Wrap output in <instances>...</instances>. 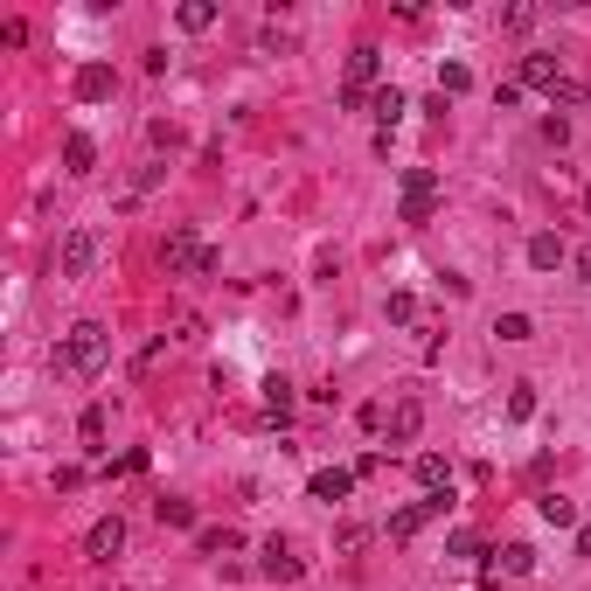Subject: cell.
Segmentation results:
<instances>
[{"instance_id": "obj_5", "label": "cell", "mask_w": 591, "mask_h": 591, "mask_svg": "<svg viewBox=\"0 0 591 591\" xmlns=\"http://www.w3.org/2000/svg\"><path fill=\"white\" fill-rule=\"evenodd\" d=\"M299 571H306V557H293V543H279V536H272V543H265V557H258V578H265V585H293Z\"/></svg>"}, {"instance_id": "obj_30", "label": "cell", "mask_w": 591, "mask_h": 591, "mask_svg": "<svg viewBox=\"0 0 591 591\" xmlns=\"http://www.w3.org/2000/svg\"><path fill=\"white\" fill-rule=\"evenodd\" d=\"M390 320H397V327H404V320H418V299H411V293H390Z\"/></svg>"}, {"instance_id": "obj_15", "label": "cell", "mask_w": 591, "mask_h": 591, "mask_svg": "<svg viewBox=\"0 0 591 591\" xmlns=\"http://www.w3.org/2000/svg\"><path fill=\"white\" fill-rule=\"evenodd\" d=\"M418 487L425 494H452V466H445L439 452H418Z\"/></svg>"}, {"instance_id": "obj_13", "label": "cell", "mask_w": 591, "mask_h": 591, "mask_svg": "<svg viewBox=\"0 0 591 591\" xmlns=\"http://www.w3.org/2000/svg\"><path fill=\"white\" fill-rule=\"evenodd\" d=\"M564 258H571V251H564L557 230H536V237H529V265H536V272H557Z\"/></svg>"}, {"instance_id": "obj_4", "label": "cell", "mask_w": 591, "mask_h": 591, "mask_svg": "<svg viewBox=\"0 0 591 591\" xmlns=\"http://www.w3.org/2000/svg\"><path fill=\"white\" fill-rule=\"evenodd\" d=\"M432 202H439V174H432V167H411V174H404V223H425Z\"/></svg>"}, {"instance_id": "obj_19", "label": "cell", "mask_w": 591, "mask_h": 591, "mask_svg": "<svg viewBox=\"0 0 591 591\" xmlns=\"http://www.w3.org/2000/svg\"><path fill=\"white\" fill-rule=\"evenodd\" d=\"M174 21H181L188 35H202V28H216V7H209V0H181V14H174Z\"/></svg>"}, {"instance_id": "obj_6", "label": "cell", "mask_w": 591, "mask_h": 591, "mask_svg": "<svg viewBox=\"0 0 591 591\" xmlns=\"http://www.w3.org/2000/svg\"><path fill=\"white\" fill-rule=\"evenodd\" d=\"M98 265V230H70L63 237V279H91Z\"/></svg>"}, {"instance_id": "obj_17", "label": "cell", "mask_w": 591, "mask_h": 591, "mask_svg": "<svg viewBox=\"0 0 591 591\" xmlns=\"http://www.w3.org/2000/svg\"><path fill=\"white\" fill-rule=\"evenodd\" d=\"M550 112H557V119H564V112H591V91L578 84V77H564V84L550 91Z\"/></svg>"}, {"instance_id": "obj_9", "label": "cell", "mask_w": 591, "mask_h": 591, "mask_svg": "<svg viewBox=\"0 0 591 591\" xmlns=\"http://www.w3.org/2000/svg\"><path fill=\"white\" fill-rule=\"evenodd\" d=\"M404 112H411V105H404V91H397V84H376V91H369V119H376L383 133H390Z\"/></svg>"}, {"instance_id": "obj_10", "label": "cell", "mask_w": 591, "mask_h": 591, "mask_svg": "<svg viewBox=\"0 0 591 591\" xmlns=\"http://www.w3.org/2000/svg\"><path fill=\"white\" fill-rule=\"evenodd\" d=\"M355 494V466H320L313 473V501H348Z\"/></svg>"}, {"instance_id": "obj_31", "label": "cell", "mask_w": 591, "mask_h": 591, "mask_svg": "<svg viewBox=\"0 0 591 591\" xmlns=\"http://www.w3.org/2000/svg\"><path fill=\"white\" fill-rule=\"evenodd\" d=\"M334 543H341V557H355V550H362V543H369V529H355V522H348V529H341V536H334Z\"/></svg>"}, {"instance_id": "obj_11", "label": "cell", "mask_w": 591, "mask_h": 591, "mask_svg": "<svg viewBox=\"0 0 591 591\" xmlns=\"http://www.w3.org/2000/svg\"><path fill=\"white\" fill-rule=\"evenodd\" d=\"M418 425H425V404H418V397H397V411H390V445H411Z\"/></svg>"}, {"instance_id": "obj_12", "label": "cell", "mask_w": 591, "mask_h": 591, "mask_svg": "<svg viewBox=\"0 0 591 591\" xmlns=\"http://www.w3.org/2000/svg\"><path fill=\"white\" fill-rule=\"evenodd\" d=\"M112 84H119V77H112V63H84V70H77V98H84V105L112 98Z\"/></svg>"}, {"instance_id": "obj_1", "label": "cell", "mask_w": 591, "mask_h": 591, "mask_svg": "<svg viewBox=\"0 0 591 591\" xmlns=\"http://www.w3.org/2000/svg\"><path fill=\"white\" fill-rule=\"evenodd\" d=\"M56 362L91 383V376H105V362H112V334H105L98 320H77V327L63 334V355H56Z\"/></svg>"}, {"instance_id": "obj_3", "label": "cell", "mask_w": 591, "mask_h": 591, "mask_svg": "<svg viewBox=\"0 0 591 591\" xmlns=\"http://www.w3.org/2000/svg\"><path fill=\"white\" fill-rule=\"evenodd\" d=\"M445 508H452V494H425V501H411V508H397V515H390V536H397V543H411V536H418L425 522H439Z\"/></svg>"}, {"instance_id": "obj_33", "label": "cell", "mask_w": 591, "mask_h": 591, "mask_svg": "<svg viewBox=\"0 0 591 591\" xmlns=\"http://www.w3.org/2000/svg\"><path fill=\"white\" fill-rule=\"evenodd\" d=\"M578 557H591V522H585V529H578Z\"/></svg>"}, {"instance_id": "obj_29", "label": "cell", "mask_w": 591, "mask_h": 591, "mask_svg": "<svg viewBox=\"0 0 591 591\" xmlns=\"http://www.w3.org/2000/svg\"><path fill=\"white\" fill-rule=\"evenodd\" d=\"M445 557H480V536H473V529H459V536L445 543Z\"/></svg>"}, {"instance_id": "obj_7", "label": "cell", "mask_w": 591, "mask_h": 591, "mask_svg": "<svg viewBox=\"0 0 591 591\" xmlns=\"http://www.w3.org/2000/svg\"><path fill=\"white\" fill-rule=\"evenodd\" d=\"M119 550H126V522H119V515L91 522V536H84V557H91V564H112Z\"/></svg>"}, {"instance_id": "obj_22", "label": "cell", "mask_w": 591, "mask_h": 591, "mask_svg": "<svg viewBox=\"0 0 591 591\" xmlns=\"http://www.w3.org/2000/svg\"><path fill=\"white\" fill-rule=\"evenodd\" d=\"M202 550H209V557H237L244 536H237V529H202Z\"/></svg>"}, {"instance_id": "obj_23", "label": "cell", "mask_w": 591, "mask_h": 591, "mask_svg": "<svg viewBox=\"0 0 591 591\" xmlns=\"http://www.w3.org/2000/svg\"><path fill=\"white\" fill-rule=\"evenodd\" d=\"M466 84H473V70H466V63H439V98H459Z\"/></svg>"}, {"instance_id": "obj_27", "label": "cell", "mask_w": 591, "mask_h": 591, "mask_svg": "<svg viewBox=\"0 0 591 591\" xmlns=\"http://www.w3.org/2000/svg\"><path fill=\"white\" fill-rule=\"evenodd\" d=\"M501 28H515V35H529V28H536V7H508V14H501Z\"/></svg>"}, {"instance_id": "obj_25", "label": "cell", "mask_w": 591, "mask_h": 591, "mask_svg": "<svg viewBox=\"0 0 591 591\" xmlns=\"http://www.w3.org/2000/svg\"><path fill=\"white\" fill-rule=\"evenodd\" d=\"M160 522L167 529H195V501H160Z\"/></svg>"}, {"instance_id": "obj_24", "label": "cell", "mask_w": 591, "mask_h": 591, "mask_svg": "<svg viewBox=\"0 0 591 591\" xmlns=\"http://www.w3.org/2000/svg\"><path fill=\"white\" fill-rule=\"evenodd\" d=\"M494 334H501V341H529L536 327H529V313H501V320H494Z\"/></svg>"}, {"instance_id": "obj_26", "label": "cell", "mask_w": 591, "mask_h": 591, "mask_svg": "<svg viewBox=\"0 0 591 591\" xmlns=\"http://www.w3.org/2000/svg\"><path fill=\"white\" fill-rule=\"evenodd\" d=\"M508 418H536V390H529V383L508 390Z\"/></svg>"}, {"instance_id": "obj_28", "label": "cell", "mask_w": 591, "mask_h": 591, "mask_svg": "<svg viewBox=\"0 0 591 591\" xmlns=\"http://www.w3.org/2000/svg\"><path fill=\"white\" fill-rule=\"evenodd\" d=\"M494 105H501V112H515V105H522V77H508V84H494Z\"/></svg>"}, {"instance_id": "obj_20", "label": "cell", "mask_w": 591, "mask_h": 591, "mask_svg": "<svg viewBox=\"0 0 591 591\" xmlns=\"http://www.w3.org/2000/svg\"><path fill=\"white\" fill-rule=\"evenodd\" d=\"M536 508H543V522H550V529H571V522H578V501H564V494H543Z\"/></svg>"}, {"instance_id": "obj_16", "label": "cell", "mask_w": 591, "mask_h": 591, "mask_svg": "<svg viewBox=\"0 0 591 591\" xmlns=\"http://www.w3.org/2000/svg\"><path fill=\"white\" fill-rule=\"evenodd\" d=\"M494 571H501V578H529V571H536V550H529V543H508V550H494Z\"/></svg>"}, {"instance_id": "obj_32", "label": "cell", "mask_w": 591, "mask_h": 591, "mask_svg": "<svg viewBox=\"0 0 591 591\" xmlns=\"http://www.w3.org/2000/svg\"><path fill=\"white\" fill-rule=\"evenodd\" d=\"M571 265H578V279H585V286H591V244H585V251H578V258H571Z\"/></svg>"}, {"instance_id": "obj_21", "label": "cell", "mask_w": 591, "mask_h": 591, "mask_svg": "<svg viewBox=\"0 0 591 591\" xmlns=\"http://www.w3.org/2000/svg\"><path fill=\"white\" fill-rule=\"evenodd\" d=\"M91 160H98V147H91L84 133H70V147H63V167H70V174H91Z\"/></svg>"}, {"instance_id": "obj_8", "label": "cell", "mask_w": 591, "mask_h": 591, "mask_svg": "<svg viewBox=\"0 0 591 591\" xmlns=\"http://www.w3.org/2000/svg\"><path fill=\"white\" fill-rule=\"evenodd\" d=\"M557 84H564V70H557V56H522V91H543V98H550Z\"/></svg>"}, {"instance_id": "obj_18", "label": "cell", "mask_w": 591, "mask_h": 591, "mask_svg": "<svg viewBox=\"0 0 591 591\" xmlns=\"http://www.w3.org/2000/svg\"><path fill=\"white\" fill-rule=\"evenodd\" d=\"M265 418H279V425L293 418V383H286V376H272V383H265Z\"/></svg>"}, {"instance_id": "obj_34", "label": "cell", "mask_w": 591, "mask_h": 591, "mask_svg": "<svg viewBox=\"0 0 591 591\" xmlns=\"http://www.w3.org/2000/svg\"><path fill=\"white\" fill-rule=\"evenodd\" d=\"M585 209H591V188H585Z\"/></svg>"}, {"instance_id": "obj_14", "label": "cell", "mask_w": 591, "mask_h": 591, "mask_svg": "<svg viewBox=\"0 0 591 591\" xmlns=\"http://www.w3.org/2000/svg\"><path fill=\"white\" fill-rule=\"evenodd\" d=\"M376 70H383V56H376L369 42H355V49H348V84H355V91H369V84H376Z\"/></svg>"}, {"instance_id": "obj_2", "label": "cell", "mask_w": 591, "mask_h": 591, "mask_svg": "<svg viewBox=\"0 0 591 591\" xmlns=\"http://www.w3.org/2000/svg\"><path fill=\"white\" fill-rule=\"evenodd\" d=\"M160 258H167V272H216V265H223L216 251H202V244H195V230H188V223H174V230H167V251H160Z\"/></svg>"}]
</instances>
